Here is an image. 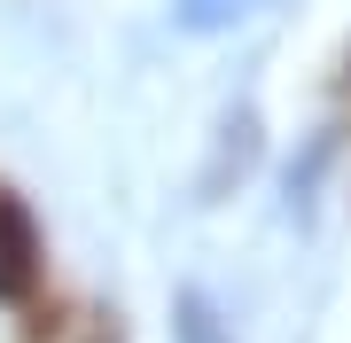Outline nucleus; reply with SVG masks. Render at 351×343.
<instances>
[{"instance_id":"f257e3e1","label":"nucleus","mask_w":351,"mask_h":343,"mask_svg":"<svg viewBox=\"0 0 351 343\" xmlns=\"http://www.w3.org/2000/svg\"><path fill=\"white\" fill-rule=\"evenodd\" d=\"M47 289V234H39L32 203L16 188H0V305H39Z\"/></svg>"}]
</instances>
